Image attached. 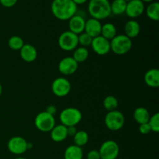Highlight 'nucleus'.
<instances>
[{"label":"nucleus","instance_id":"37","mask_svg":"<svg viewBox=\"0 0 159 159\" xmlns=\"http://www.w3.org/2000/svg\"><path fill=\"white\" fill-rule=\"evenodd\" d=\"M141 1H142L143 2H148V3H151L152 2H154L155 0H141Z\"/></svg>","mask_w":159,"mask_h":159},{"label":"nucleus","instance_id":"9","mask_svg":"<svg viewBox=\"0 0 159 159\" xmlns=\"http://www.w3.org/2000/svg\"><path fill=\"white\" fill-rule=\"evenodd\" d=\"M71 85L69 81L64 77H58L51 84V90L54 96L57 97H65L71 92Z\"/></svg>","mask_w":159,"mask_h":159},{"label":"nucleus","instance_id":"36","mask_svg":"<svg viewBox=\"0 0 159 159\" xmlns=\"http://www.w3.org/2000/svg\"><path fill=\"white\" fill-rule=\"evenodd\" d=\"M73 2H74L75 3L76 5H82V4H84V3H85L87 1H88V0H72Z\"/></svg>","mask_w":159,"mask_h":159},{"label":"nucleus","instance_id":"30","mask_svg":"<svg viewBox=\"0 0 159 159\" xmlns=\"http://www.w3.org/2000/svg\"><path fill=\"white\" fill-rule=\"evenodd\" d=\"M93 37H90L86 33L83 32L78 35V40H79V44L82 47L86 48V47L91 46L92 41H93Z\"/></svg>","mask_w":159,"mask_h":159},{"label":"nucleus","instance_id":"12","mask_svg":"<svg viewBox=\"0 0 159 159\" xmlns=\"http://www.w3.org/2000/svg\"><path fill=\"white\" fill-rule=\"evenodd\" d=\"M145 10L144 3L141 0H131L127 2L125 14L132 19L138 18Z\"/></svg>","mask_w":159,"mask_h":159},{"label":"nucleus","instance_id":"1","mask_svg":"<svg viewBox=\"0 0 159 159\" xmlns=\"http://www.w3.org/2000/svg\"><path fill=\"white\" fill-rule=\"evenodd\" d=\"M51 10L56 19L66 21L77 13L78 6L72 0H53Z\"/></svg>","mask_w":159,"mask_h":159},{"label":"nucleus","instance_id":"6","mask_svg":"<svg viewBox=\"0 0 159 159\" xmlns=\"http://www.w3.org/2000/svg\"><path fill=\"white\" fill-rule=\"evenodd\" d=\"M106 127L112 131H117L123 128L125 124L124 115L119 110H113L107 113L105 116Z\"/></svg>","mask_w":159,"mask_h":159},{"label":"nucleus","instance_id":"41","mask_svg":"<svg viewBox=\"0 0 159 159\" xmlns=\"http://www.w3.org/2000/svg\"><path fill=\"white\" fill-rule=\"evenodd\" d=\"M116 159H121V158H116Z\"/></svg>","mask_w":159,"mask_h":159},{"label":"nucleus","instance_id":"11","mask_svg":"<svg viewBox=\"0 0 159 159\" xmlns=\"http://www.w3.org/2000/svg\"><path fill=\"white\" fill-rule=\"evenodd\" d=\"M91 47L93 51L98 55H106L110 51V41L102 36H98L93 39Z\"/></svg>","mask_w":159,"mask_h":159},{"label":"nucleus","instance_id":"22","mask_svg":"<svg viewBox=\"0 0 159 159\" xmlns=\"http://www.w3.org/2000/svg\"><path fill=\"white\" fill-rule=\"evenodd\" d=\"M116 27L114 24L111 23H107L102 25L100 36L108 40H111L116 36Z\"/></svg>","mask_w":159,"mask_h":159},{"label":"nucleus","instance_id":"26","mask_svg":"<svg viewBox=\"0 0 159 159\" xmlns=\"http://www.w3.org/2000/svg\"><path fill=\"white\" fill-rule=\"evenodd\" d=\"M73 140H74V144L82 148L88 143L89 134L85 130H78L73 137Z\"/></svg>","mask_w":159,"mask_h":159},{"label":"nucleus","instance_id":"24","mask_svg":"<svg viewBox=\"0 0 159 159\" xmlns=\"http://www.w3.org/2000/svg\"><path fill=\"white\" fill-rule=\"evenodd\" d=\"M89 55L88 49L84 47H78L74 50L72 57L78 64L85 61Z\"/></svg>","mask_w":159,"mask_h":159},{"label":"nucleus","instance_id":"7","mask_svg":"<svg viewBox=\"0 0 159 159\" xmlns=\"http://www.w3.org/2000/svg\"><path fill=\"white\" fill-rule=\"evenodd\" d=\"M58 45L61 49L65 51H74L79 45L78 35L69 30L65 31L59 37Z\"/></svg>","mask_w":159,"mask_h":159},{"label":"nucleus","instance_id":"8","mask_svg":"<svg viewBox=\"0 0 159 159\" xmlns=\"http://www.w3.org/2000/svg\"><path fill=\"white\" fill-rule=\"evenodd\" d=\"M101 159H116L120 154V147L113 140L106 141L101 144L99 149Z\"/></svg>","mask_w":159,"mask_h":159},{"label":"nucleus","instance_id":"35","mask_svg":"<svg viewBox=\"0 0 159 159\" xmlns=\"http://www.w3.org/2000/svg\"><path fill=\"white\" fill-rule=\"evenodd\" d=\"M45 111H47L48 113H51V114L54 115V113H56V111H57V110H56V107H54V106H49V107H48V108H47V110H45Z\"/></svg>","mask_w":159,"mask_h":159},{"label":"nucleus","instance_id":"13","mask_svg":"<svg viewBox=\"0 0 159 159\" xmlns=\"http://www.w3.org/2000/svg\"><path fill=\"white\" fill-rule=\"evenodd\" d=\"M79 68V64L72 57H65L58 64V71L64 75H73Z\"/></svg>","mask_w":159,"mask_h":159},{"label":"nucleus","instance_id":"31","mask_svg":"<svg viewBox=\"0 0 159 159\" xmlns=\"http://www.w3.org/2000/svg\"><path fill=\"white\" fill-rule=\"evenodd\" d=\"M138 129H139V132L141 134H149L151 131H152L148 123L140 124L139 128Z\"/></svg>","mask_w":159,"mask_h":159},{"label":"nucleus","instance_id":"10","mask_svg":"<svg viewBox=\"0 0 159 159\" xmlns=\"http://www.w3.org/2000/svg\"><path fill=\"white\" fill-rule=\"evenodd\" d=\"M7 148L13 155H23L28 150V142L23 137L14 136L8 141Z\"/></svg>","mask_w":159,"mask_h":159},{"label":"nucleus","instance_id":"29","mask_svg":"<svg viewBox=\"0 0 159 159\" xmlns=\"http://www.w3.org/2000/svg\"><path fill=\"white\" fill-rule=\"evenodd\" d=\"M148 124L151 127L152 131L155 133L159 132V113H156L150 116L148 120Z\"/></svg>","mask_w":159,"mask_h":159},{"label":"nucleus","instance_id":"18","mask_svg":"<svg viewBox=\"0 0 159 159\" xmlns=\"http://www.w3.org/2000/svg\"><path fill=\"white\" fill-rule=\"evenodd\" d=\"M124 35L130 39L136 38L141 33V26L139 23L134 20H130L126 23L124 26Z\"/></svg>","mask_w":159,"mask_h":159},{"label":"nucleus","instance_id":"32","mask_svg":"<svg viewBox=\"0 0 159 159\" xmlns=\"http://www.w3.org/2000/svg\"><path fill=\"white\" fill-rule=\"evenodd\" d=\"M86 159H101L99 150H91L87 153Z\"/></svg>","mask_w":159,"mask_h":159},{"label":"nucleus","instance_id":"4","mask_svg":"<svg viewBox=\"0 0 159 159\" xmlns=\"http://www.w3.org/2000/svg\"><path fill=\"white\" fill-rule=\"evenodd\" d=\"M61 124L65 127H76L82 119V114L80 110L75 107H68L61 112L59 116Z\"/></svg>","mask_w":159,"mask_h":159},{"label":"nucleus","instance_id":"19","mask_svg":"<svg viewBox=\"0 0 159 159\" xmlns=\"http://www.w3.org/2000/svg\"><path fill=\"white\" fill-rule=\"evenodd\" d=\"M146 85L151 88H158L159 86V70L152 68L146 71L144 76Z\"/></svg>","mask_w":159,"mask_h":159},{"label":"nucleus","instance_id":"16","mask_svg":"<svg viewBox=\"0 0 159 159\" xmlns=\"http://www.w3.org/2000/svg\"><path fill=\"white\" fill-rule=\"evenodd\" d=\"M20 57L24 61L27 63H31L34 61L37 57V51L35 47L30 43H26L23 46L20 50Z\"/></svg>","mask_w":159,"mask_h":159},{"label":"nucleus","instance_id":"33","mask_svg":"<svg viewBox=\"0 0 159 159\" xmlns=\"http://www.w3.org/2000/svg\"><path fill=\"white\" fill-rule=\"evenodd\" d=\"M18 0H0V4L6 8L13 7L17 3Z\"/></svg>","mask_w":159,"mask_h":159},{"label":"nucleus","instance_id":"34","mask_svg":"<svg viewBox=\"0 0 159 159\" xmlns=\"http://www.w3.org/2000/svg\"><path fill=\"white\" fill-rule=\"evenodd\" d=\"M67 131H68V136L74 137L75 134H76V132L78 131L76 127L73 126V127H67Z\"/></svg>","mask_w":159,"mask_h":159},{"label":"nucleus","instance_id":"25","mask_svg":"<svg viewBox=\"0 0 159 159\" xmlns=\"http://www.w3.org/2000/svg\"><path fill=\"white\" fill-rule=\"evenodd\" d=\"M146 14L150 20L158 21L159 20V3L158 2H152L149 3L146 9Z\"/></svg>","mask_w":159,"mask_h":159},{"label":"nucleus","instance_id":"23","mask_svg":"<svg viewBox=\"0 0 159 159\" xmlns=\"http://www.w3.org/2000/svg\"><path fill=\"white\" fill-rule=\"evenodd\" d=\"M127 3V2H126L125 0H113L112 2H110L111 14L120 16L125 13Z\"/></svg>","mask_w":159,"mask_h":159},{"label":"nucleus","instance_id":"28","mask_svg":"<svg viewBox=\"0 0 159 159\" xmlns=\"http://www.w3.org/2000/svg\"><path fill=\"white\" fill-rule=\"evenodd\" d=\"M103 107L108 112L116 110L118 107V100L114 96H107L103 100Z\"/></svg>","mask_w":159,"mask_h":159},{"label":"nucleus","instance_id":"14","mask_svg":"<svg viewBox=\"0 0 159 159\" xmlns=\"http://www.w3.org/2000/svg\"><path fill=\"white\" fill-rule=\"evenodd\" d=\"M85 20L83 16L75 14L68 20V29L76 35H79L85 30Z\"/></svg>","mask_w":159,"mask_h":159},{"label":"nucleus","instance_id":"2","mask_svg":"<svg viewBox=\"0 0 159 159\" xmlns=\"http://www.w3.org/2000/svg\"><path fill=\"white\" fill-rule=\"evenodd\" d=\"M88 12L92 18L102 20L111 15L110 2L109 0H89Z\"/></svg>","mask_w":159,"mask_h":159},{"label":"nucleus","instance_id":"40","mask_svg":"<svg viewBox=\"0 0 159 159\" xmlns=\"http://www.w3.org/2000/svg\"><path fill=\"white\" fill-rule=\"evenodd\" d=\"M126 2H129V1H131V0H125Z\"/></svg>","mask_w":159,"mask_h":159},{"label":"nucleus","instance_id":"21","mask_svg":"<svg viewBox=\"0 0 159 159\" xmlns=\"http://www.w3.org/2000/svg\"><path fill=\"white\" fill-rule=\"evenodd\" d=\"M150 116L148 110L144 107H138L134 113V119L139 125L148 122Z\"/></svg>","mask_w":159,"mask_h":159},{"label":"nucleus","instance_id":"20","mask_svg":"<svg viewBox=\"0 0 159 159\" xmlns=\"http://www.w3.org/2000/svg\"><path fill=\"white\" fill-rule=\"evenodd\" d=\"M83 158V151L81 147L71 144L68 146L64 153V159H82Z\"/></svg>","mask_w":159,"mask_h":159},{"label":"nucleus","instance_id":"27","mask_svg":"<svg viewBox=\"0 0 159 159\" xmlns=\"http://www.w3.org/2000/svg\"><path fill=\"white\" fill-rule=\"evenodd\" d=\"M24 44V40L20 36H12L8 40V46L12 51H20Z\"/></svg>","mask_w":159,"mask_h":159},{"label":"nucleus","instance_id":"39","mask_svg":"<svg viewBox=\"0 0 159 159\" xmlns=\"http://www.w3.org/2000/svg\"><path fill=\"white\" fill-rule=\"evenodd\" d=\"M14 159H26V158H22V157H19V158H14Z\"/></svg>","mask_w":159,"mask_h":159},{"label":"nucleus","instance_id":"15","mask_svg":"<svg viewBox=\"0 0 159 159\" xmlns=\"http://www.w3.org/2000/svg\"><path fill=\"white\" fill-rule=\"evenodd\" d=\"M101 29H102V24L99 20L94 18H90L88 20H85L84 32L86 33L93 38L100 36Z\"/></svg>","mask_w":159,"mask_h":159},{"label":"nucleus","instance_id":"3","mask_svg":"<svg viewBox=\"0 0 159 159\" xmlns=\"http://www.w3.org/2000/svg\"><path fill=\"white\" fill-rule=\"evenodd\" d=\"M132 48V40L124 34L116 35L110 40V51L117 55H124Z\"/></svg>","mask_w":159,"mask_h":159},{"label":"nucleus","instance_id":"17","mask_svg":"<svg viewBox=\"0 0 159 159\" xmlns=\"http://www.w3.org/2000/svg\"><path fill=\"white\" fill-rule=\"evenodd\" d=\"M50 133H51V140L54 141V142H62L68 137L67 127L61 124L54 126V128L50 131Z\"/></svg>","mask_w":159,"mask_h":159},{"label":"nucleus","instance_id":"5","mask_svg":"<svg viewBox=\"0 0 159 159\" xmlns=\"http://www.w3.org/2000/svg\"><path fill=\"white\" fill-rule=\"evenodd\" d=\"M34 124L37 130L43 133H48L51 131L56 125L55 119L54 115L48 113L47 111H43L36 116Z\"/></svg>","mask_w":159,"mask_h":159},{"label":"nucleus","instance_id":"38","mask_svg":"<svg viewBox=\"0 0 159 159\" xmlns=\"http://www.w3.org/2000/svg\"><path fill=\"white\" fill-rule=\"evenodd\" d=\"M2 86L1 83H0V96L2 95Z\"/></svg>","mask_w":159,"mask_h":159}]
</instances>
